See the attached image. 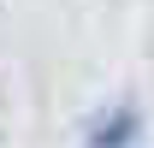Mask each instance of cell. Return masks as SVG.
I'll list each match as a JSON object with an SVG mask.
<instances>
[{
  "mask_svg": "<svg viewBox=\"0 0 154 148\" xmlns=\"http://www.w3.org/2000/svg\"><path fill=\"white\" fill-rule=\"evenodd\" d=\"M136 136H142V113L131 101H119L83 125V148H136Z\"/></svg>",
  "mask_w": 154,
  "mask_h": 148,
  "instance_id": "obj_1",
  "label": "cell"
}]
</instances>
